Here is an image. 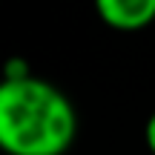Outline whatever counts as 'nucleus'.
Returning <instances> with one entry per match:
<instances>
[{"label": "nucleus", "mask_w": 155, "mask_h": 155, "mask_svg": "<svg viewBox=\"0 0 155 155\" xmlns=\"http://www.w3.org/2000/svg\"><path fill=\"white\" fill-rule=\"evenodd\" d=\"M78 112L43 78L0 83V147L9 155H63L75 144Z\"/></svg>", "instance_id": "f257e3e1"}, {"label": "nucleus", "mask_w": 155, "mask_h": 155, "mask_svg": "<svg viewBox=\"0 0 155 155\" xmlns=\"http://www.w3.org/2000/svg\"><path fill=\"white\" fill-rule=\"evenodd\" d=\"M98 17L115 32H141L155 23V0H98Z\"/></svg>", "instance_id": "f03ea898"}, {"label": "nucleus", "mask_w": 155, "mask_h": 155, "mask_svg": "<svg viewBox=\"0 0 155 155\" xmlns=\"http://www.w3.org/2000/svg\"><path fill=\"white\" fill-rule=\"evenodd\" d=\"M26 78H32V72H29V63L23 61V58H12V61L6 63L3 81H26Z\"/></svg>", "instance_id": "7ed1b4c3"}, {"label": "nucleus", "mask_w": 155, "mask_h": 155, "mask_svg": "<svg viewBox=\"0 0 155 155\" xmlns=\"http://www.w3.org/2000/svg\"><path fill=\"white\" fill-rule=\"evenodd\" d=\"M144 141H147V150L155 155V109L150 112V118L144 124Z\"/></svg>", "instance_id": "20e7f679"}]
</instances>
